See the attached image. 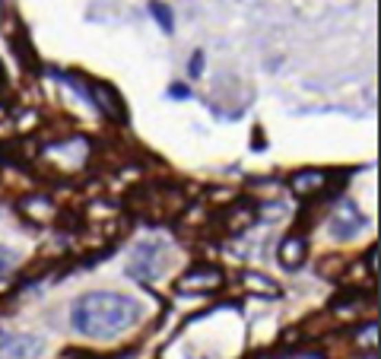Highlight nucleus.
<instances>
[{
  "label": "nucleus",
  "mask_w": 381,
  "mask_h": 359,
  "mask_svg": "<svg viewBox=\"0 0 381 359\" xmlns=\"http://www.w3.org/2000/svg\"><path fill=\"white\" fill-rule=\"evenodd\" d=\"M137 318H140V302L111 290L86 292L70 309L74 327L92 340H111V337L124 334L131 325H137Z\"/></svg>",
  "instance_id": "f257e3e1"
},
{
  "label": "nucleus",
  "mask_w": 381,
  "mask_h": 359,
  "mask_svg": "<svg viewBox=\"0 0 381 359\" xmlns=\"http://www.w3.org/2000/svg\"><path fill=\"white\" fill-rule=\"evenodd\" d=\"M86 86H89V102H92V105H96V109H99L108 121L124 124V121H127V109H124V102H121V96H118L115 86L99 83V80H89Z\"/></svg>",
  "instance_id": "f03ea898"
},
{
  "label": "nucleus",
  "mask_w": 381,
  "mask_h": 359,
  "mask_svg": "<svg viewBox=\"0 0 381 359\" xmlns=\"http://www.w3.org/2000/svg\"><path fill=\"white\" fill-rule=\"evenodd\" d=\"M223 286V270L216 264H194L188 274L178 280L182 292H216Z\"/></svg>",
  "instance_id": "7ed1b4c3"
},
{
  "label": "nucleus",
  "mask_w": 381,
  "mask_h": 359,
  "mask_svg": "<svg viewBox=\"0 0 381 359\" xmlns=\"http://www.w3.org/2000/svg\"><path fill=\"white\" fill-rule=\"evenodd\" d=\"M45 350L42 337L32 334H10L0 340V359H39Z\"/></svg>",
  "instance_id": "20e7f679"
},
{
  "label": "nucleus",
  "mask_w": 381,
  "mask_h": 359,
  "mask_svg": "<svg viewBox=\"0 0 381 359\" xmlns=\"http://www.w3.org/2000/svg\"><path fill=\"white\" fill-rule=\"evenodd\" d=\"M159 264H162V245L159 242H143L140 248H137V254H133L127 274H131L133 280H153Z\"/></svg>",
  "instance_id": "39448f33"
},
{
  "label": "nucleus",
  "mask_w": 381,
  "mask_h": 359,
  "mask_svg": "<svg viewBox=\"0 0 381 359\" xmlns=\"http://www.w3.org/2000/svg\"><path fill=\"white\" fill-rule=\"evenodd\" d=\"M365 226V219H362V213H359L353 204H340L337 207V213H334V219H331V232L337 235V239H353V235L359 232Z\"/></svg>",
  "instance_id": "423d86ee"
},
{
  "label": "nucleus",
  "mask_w": 381,
  "mask_h": 359,
  "mask_svg": "<svg viewBox=\"0 0 381 359\" xmlns=\"http://www.w3.org/2000/svg\"><path fill=\"white\" fill-rule=\"evenodd\" d=\"M308 258V242L305 235H286L280 242V264L286 270H298L302 264H305Z\"/></svg>",
  "instance_id": "0eeeda50"
},
{
  "label": "nucleus",
  "mask_w": 381,
  "mask_h": 359,
  "mask_svg": "<svg viewBox=\"0 0 381 359\" xmlns=\"http://www.w3.org/2000/svg\"><path fill=\"white\" fill-rule=\"evenodd\" d=\"M327 184V172H318V168H305V172H296L290 178V188L296 197H315L318 191H324Z\"/></svg>",
  "instance_id": "6e6552de"
},
{
  "label": "nucleus",
  "mask_w": 381,
  "mask_h": 359,
  "mask_svg": "<svg viewBox=\"0 0 381 359\" xmlns=\"http://www.w3.org/2000/svg\"><path fill=\"white\" fill-rule=\"evenodd\" d=\"M19 213H23L25 219H32V223H51V219L58 217V207L48 201V197H25L23 204H19Z\"/></svg>",
  "instance_id": "1a4fd4ad"
},
{
  "label": "nucleus",
  "mask_w": 381,
  "mask_h": 359,
  "mask_svg": "<svg viewBox=\"0 0 381 359\" xmlns=\"http://www.w3.org/2000/svg\"><path fill=\"white\" fill-rule=\"evenodd\" d=\"M226 217H229V219H226L229 232H239V229H248V226L254 223L257 213L251 207H245V210H241V207H229V210H226Z\"/></svg>",
  "instance_id": "9d476101"
},
{
  "label": "nucleus",
  "mask_w": 381,
  "mask_h": 359,
  "mask_svg": "<svg viewBox=\"0 0 381 359\" xmlns=\"http://www.w3.org/2000/svg\"><path fill=\"white\" fill-rule=\"evenodd\" d=\"M241 283L248 286V290H254V292H270V296H280V286H274L270 280H264L261 274H241Z\"/></svg>",
  "instance_id": "9b49d317"
},
{
  "label": "nucleus",
  "mask_w": 381,
  "mask_h": 359,
  "mask_svg": "<svg viewBox=\"0 0 381 359\" xmlns=\"http://www.w3.org/2000/svg\"><path fill=\"white\" fill-rule=\"evenodd\" d=\"M149 10H153V17H156V23L166 29V32H172V10L162 3V0H153L149 3Z\"/></svg>",
  "instance_id": "f8f14e48"
},
{
  "label": "nucleus",
  "mask_w": 381,
  "mask_h": 359,
  "mask_svg": "<svg viewBox=\"0 0 381 359\" xmlns=\"http://www.w3.org/2000/svg\"><path fill=\"white\" fill-rule=\"evenodd\" d=\"M190 76H200V70H204V51H194V61L188 64Z\"/></svg>",
  "instance_id": "ddd939ff"
},
{
  "label": "nucleus",
  "mask_w": 381,
  "mask_h": 359,
  "mask_svg": "<svg viewBox=\"0 0 381 359\" xmlns=\"http://www.w3.org/2000/svg\"><path fill=\"white\" fill-rule=\"evenodd\" d=\"M283 359H324L321 353H292V356H283Z\"/></svg>",
  "instance_id": "4468645a"
},
{
  "label": "nucleus",
  "mask_w": 381,
  "mask_h": 359,
  "mask_svg": "<svg viewBox=\"0 0 381 359\" xmlns=\"http://www.w3.org/2000/svg\"><path fill=\"white\" fill-rule=\"evenodd\" d=\"M10 258H13V251H7V248H0V270L10 264Z\"/></svg>",
  "instance_id": "2eb2a0df"
},
{
  "label": "nucleus",
  "mask_w": 381,
  "mask_h": 359,
  "mask_svg": "<svg viewBox=\"0 0 381 359\" xmlns=\"http://www.w3.org/2000/svg\"><path fill=\"white\" fill-rule=\"evenodd\" d=\"M172 96H178V99H182V96H188V89H184V86H172Z\"/></svg>",
  "instance_id": "dca6fc26"
}]
</instances>
